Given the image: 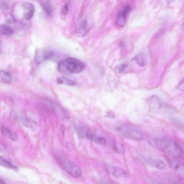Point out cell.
Listing matches in <instances>:
<instances>
[{"instance_id": "cell-6", "label": "cell", "mask_w": 184, "mask_h": 184, "mask_svg": "<svg viewBox=\"0 0 184 184\" xmlns=\"http://www.w3.org/2000/svg\"><path fill=\"white\" fill-rule=\"evenodd\" d=\"M131 8L129 6H127L122 10L119 12L117 15L116 23L117 26L122 27L125 26L126 21L127 14L131 11Z\"/></svg>"}, {"instance_id": "cell-23", "label": "cell", "mask_w": 184, "mask_h": 184, "mask_svg": "<svg viewBox=\"0 0 184 184\" xmlns=\"http://www.w3.org/2000/svg\"><path fill=\"white\" fill-rule=\"evenodd\" d=\"M22 121L23 122V124L27 127H33L36 126V123L35 122L32 121L28 118H22Z\"/></svg>"}, {"instance_id": "cell-22", "label": "cell", "mask_w": 184, "mask_h": 184, "mask_svg": "<svg viewBox=\"0 0 184 184\" xmlns=\"http://www.w3.org/2000/svg\"><path fill=\"white\" fill-rule=\"evenodd\" d=\"M93 139L96 143L100 145H105L107 144V141L105 138L101 136H94Z\"/></svg>"}, {"instance_id": "cell-12", "label": "cell", "mask_w": 184, "mask_h": 184, "mask_svg": "<svg viewBox=\"0 0 184 184\" xmlns=\"http://www.w3.org/2000/svg\"><path fill=\"white\" fill-rule=\"evenodd\" d=\"M14 30L7 24H2L0 25V35H6L10 36L13 34Z\"/></svg>"}, {"instance_id": "cell-20", "label": "cell", "mask_w": 184, "mask_h": 184, "mask_svg": "<svg viewBox=\"0 0 184 184\" xmlns=\"http://www.w3.org/2000/svg\"><path fill=\"white\" fill-rule=\"evenodd\" d=\"M23 8L26 11L25 13L29 12L32 13H34L35 12V7L30 2H26L24 3L23 4Z\"/></svg>"}, {"instance_id": "cell-2", "label": "cell", "mask_w": 184, "mask_h": 184, "mask_svg": "<svg viewBox=\"0 0 184 184\" xmlns=\"http://www.w3.org/2000/svg\"><path fill=\"white\" fill-rule=\"evenodd\" d=\"M118 130L126 137L137 141H142L144 136L142 132L134 127L126 125L120 127Z\"/></svg>"}, {"instance_id": "cell-17", "label": "cell", "mask_w": 184, "mask_h": 184, "mask_svg": "<svg viewBox=\"0 0 184 184\" xmlns=\"http://www.w3.org/2000/svg\"><path fill=\"white\" fill-rule=\"evenodd\" d=\"M58 69L59 71L62 74H69L67 69L64 60H61L58 62Z\"/></svg>"}, {"instance_id": "cell-13", "label": "cell", "mask_w": 184, "mask_h": 184, "mask_svg": "<svg viewBox=\"0 0 184 184\" xmlns=\"http://www.w3.org/2000/svg\"><path fill=\"white\" fill-rule=\"evenodd\" d=\"M12 77L10 73L4 71H0V81L9 84L11 82Z\"/></svg>"}, {"instance_id": "cell-21", "label": "cell", "mask_w": 184, "mask_h": 184, "mask_svg": "<svg viewBox=\"0 0 184 184\" xmlns=\"http://www.w3.org/2000/svg\"><path fill=\"white\" fill-rule=\"evenodd\" d=\"M42 8L44 11L47 15L51 16L52 15V7L50 4L48 2L42 4Z\"/></svg>"}, {"instance_id": "cell-7", "label": "cell", "mask_w": 184, "mask_h": 184, "mask_svg": "<svg viewBox=\"0 0 184 184\" xmlns=\"http://www.w3.org/2000/svg\"><path fill=\"white\" fill-rule=\"evenodd\" d=\"M108 172L115 177H125L128 175V173L121 168L114 166H107Z\"/></svg>"}, {"instance_id": "cell-11", "label": "cell", "mask_w": 184, "mask_h": 184, "mask_svg": "<svg viewBox=\"0 0 184 184\" xmlns=\"http://www.w3.org/2000/svg\"><path fill=\"white\" fill-rule=\"evenodd\" d=\"M77 132L80 137H85L89 139H93L94 137L92 132L86 128L79 127L77 128Z\"/></svg>"}, {"instance_id": "cell-16", "label": "cell", "mask_w": 184, "mask_h": 184, "mask_svg": "<svg viewBox=\"0 0 184 184\" xmlns=\"http://www.w3.org/2000/svg\"><path fill=\"white\" fill-rule=\"evenodd\" d=\"M0 166L14 169L17 168V167L13 165L10 162L1 156H0Z\"/></svg>"}, {"instance_id": "cell-28", "label": "cell", "mask_w": 184, "mask_h": 184, "mask_svg": "<svg viewBox=\"0 0 184 184\" xmlns=\"http://www.w3.org/2000/svg\"><path fill=\"white\" fill-rule=\"evenodd\" d=\"M34 13H25L24 14V17L25 19L27 20H30L33 16Z\"/></svg>"}, {"instance_id": "cell-9", "label": "cell", "mask_w": 184, "mask_h": 184, "mask_svg": "<svg viewBox=\"0 0 184 184\" xmlns=\"http://www.w3.org/2000/svg\"><path fill=\"white\" fill-rule=\"evenodd\" d=\"M150 107L154 110H158L161 107L162 102L161 99L156 96H153L149 100Z\"/></svg>"}, {"instance_id": "cell-25", "label": "cell", "mask_w": 184, "mask_h": 184, "mask_svg": "<svg viewBox=\"0 0 184 184\" xmlns=\"http://www.w3.org/2000/svg\"><path fill=\"white\" fill-rule=\"evenodd\" d=\"M9 137L11 140L13 141H16L18 139V134L12 131H9Z\"/></svg>"}, {"instance_id": "cell-8", "label": "cell", "mask_w": 184, "mask_h": 184, "mask_svg": "<svg viewBox=\"0 0 184 184\" xmlns=\"http://www.w3.org/2000/svg\"><path fill=\"white\" fill-rule=\"evenodd\" d=\"M170 164L171 167L174 170L176 173L180 176H183L184 174V166L182 163L177 159H173L171 160Z\"/></svg>"}, {"instance_id": "cell-31", "label": "cell", "mask_w": 184, "mask_h": 184, "mask_svg": "<svg viewBox=\"0 0 184 184\" xmlns=\"http://www.w3.org/2000/svg\"><path fill=\"white\" fill-rule=\"evenodd\" d=\"M179 88L180 89L181 91H183L184 90V81H182L180 82V85H179Z\"/></svg>"}, {"instance_id": "cell-30", "label": "cell", "mask_w": 184, "mask_h": 184, "mask_svg": "<svg viewBox=\"0 0 184 184\" xmlns=\"http://www.w3.org/2000/svg\"><path fill=\"white\" fill-rule=\"evenodd\" d=\"M105 117L108 118L114 119L115 118V116L112 113L110 112H107L105 115Z\"/></svg>"}, {"instance_id": "cell-1", "label": "cell", "mask_w": 184, "mask_h": 184, "mask_svg": "<svg viewBox=\"0 0 184 184\" xmlns=\"http://www.w3.org/2000/svg\"><path fill=\"white\" fill-rule=\"evenodd\" d=\"M157 147L161 151L175 158H180L182 151L180 146L175 142L166 138L157 137L154 139Z\"/></svg>"}, {"instance_id": "cell-26", "label": "cell", "mask_w": 184, "mask_h": 184, "mask_svg": "<svg viewBox=\"0 0 184 184\" xmlns=\"http://www.w3.org/2000/svg\"><path fill=\"white\" fill-rule=\"evenodd\" d=\"M6 20L8 23H14L16 22V20L11 14L8 13L6 14Z\"/></svg>"}, {"instance_id": "cell-27", "label": "cell", "mask_w": 184, "mask_h": 184, "mask_svg": "<svg viewBox=\"0 0 184 184\" xmlns=\"http://www.w3.org/2000/svg\"><path fill=\"white\" fill-rule=\"evenodd\" d=\"M69 12V7L67 4H65L63 6L62 9L61 13L63 16L67 15Z\"/></svg>"}, {"instance_id": "cell-4", "label": "cell", "mask_w": 184, "mask_h": 184, "mask_svg": "<svg viewBox=\"0 0 184 184\" xmlns=\"http://www.w3.org/2000/svg\"><path fill=\"white\" fill-rule=\"evenodd\" d=\"M61 163L63 168L71 176L77 178L81 175L80 166L72 161L63 159L61 160Z\"/></svg>"}, {"instance_id": "cell-15", "label": "cell", "mask_w": 184, "mask_h": 184, "mask_svg": "<svg viewBox=\"0 0 184 184\" xmlns=\"http://www.w3.org/2000/svg\"><path fill=\"white\" fill-rule=\"evenodd\" d=\"M57 82L58 84H64L69 86H74L76 85L75 82L63 77H58L57 79Z\"/></svg>"}, {"instance_id": "cell-3", "label": "cell", "mask_w": 184, "mask_h": 184, "mask_svg": "<svg viewBox=\"0 0 184 184\" xmlns=\"http://www.w3.org/2000/svg\"><path fill=\"white\" fill-rule=\"evenodd\" d=\"M64 60L67 69L69 73L79 74L86 67L84 63L76 58L69 57Z\"/></svg>"}, {"instance_id": "cell-18", "label": "cell", "mask_w": 184, "mask_h": 184, "mask_svg": "<svg viewBox=\"0 0 184 184\" xmlns=\"http://www.w3.org/2000/svg\"><path fill=\"white\" fill-rule=\"evenodd\" d=\"M114 148L117 153L122 154L124 152V146L120 142L115 141L114 142Z\"/></svg>"}, {"instance_id": "cell-5", "label": "cell", "mask_w": 184, "mask_h": 184, "mask_svg": "<svg viewBox=\"0 0 184 184\" xmlns=\"http://www.w3.org/2000/svg\"><path fill=\"white\" fill-rule=\"evenodd\" d=\"M54 53L52 50H42L37 51L36 54L35 60L38 64H40L43 61L50 59L53 57Z\"/></svg>"}, {"instance_id": "cell-33", "label": "cell", "mask_w": 184, "mask_h": 184, "mask_svg": "<svg viewBox=\"0 0 184 184\" xmlns=\"http://www.w3.org/2000/svg\"><path fill=\"white\" fill-rule=\"evenodd\" d=\"M61 128V130L62 131V132H64L65 131L64 127V126H62Z\"/></svg>"}, {"instance_id": "cell-29", "label": "cell", "mask_w": 184, "mask_h": 184, "mask_svg": "<svg viewBox=\"0 0 184 184\" xmlns=\"http://www.w3.org/2000/svg\"><path fill=\"white\" fill-rule=\"evenodd\" d=\"M1 132L4 136H6L9 133V130L7 127L3 126L1 129Z\"/></svg>"}, {"instance_id": "cell-32", "label": "cell", "mask_w": 184, "mask_h": 184, "mask_svg": "<svg viewBox=\"0 0 184 184\" xmlns=\"http://www.w3.org/2000/svg\"><path fill=\"white\" fill-rule=\"evenodd\" d=\"M174 1H175V0H166V2H167L168 4H172Z\"/></svg>"}, {"instance_id": "cell-34", "label": "cell", "mask_w": 184, "mask_h": 184, "mask_svg": "<svg viewBox=\"0 0 184 184\" xmlns=\"http://www.w3.org/2000/svg\"><path fill=\"white\" fill-rule=\"evenodd\" d=\"M0 183L4 184L5 183V182L3 180H0Z\"/></svg>"}, {"instance_id": "cell-24", "label": "cell", "mask_w": 184, "mask_h": 184, "mask_svg": "<svg viewBox=\"0 0 184 184\" xmlns=\"http://www.w3.org/2000/svg\"><path fill=\"white\" fill-rule=\"evenodd\" d=\"M127 67V65L125 64H123L118 66L115 68V71L117 74H122L126 69Z\"/></svg>"}, {"instance_id": "cell-19", "label": "cell", "mask_w": 184, "mask_h": 184, "mask_svg": "<svg viewBox=\"0 0 184 184\" xmlns=\"http://www.w3.org/2000/svg\"><path fill=\"white\" fill-rule=\"evenodd\" d=\"M87 34L86 28H78L76 29L74 34L76 37L79 38H83Z\"/></svg>"}, {"instance_id": "cell-14", "label": "cell", "mask_w": 184, "mask_h": 184, "mask_svg": "<svg viewBox=\"0 0 184 184\" xmlns=\"http://www.w3.org/2000/svg\"><path fill=\"white\" fill-rule=\"evenodd\" d=\"M133 61L135 62L138 66L140 67L145 66L147 63V60L143 54L139 53L133 58Z\"/></svg>"}, {"instance_id": "cell-10", "label": "cell", "mask_w": 184, "mask_h": 184, "mask_svg": "<svg viewBox=\"0 0 184 184\" xmlns=\"http://www.w3.org/2000/svg\"><path fill=\"white\" fill-rule=\"evenodd\" d=\"M146 161L151 166L159 169H164L166 166V163L161 160L148 158L146 160Z\"/></svg>"}]
</instances>
